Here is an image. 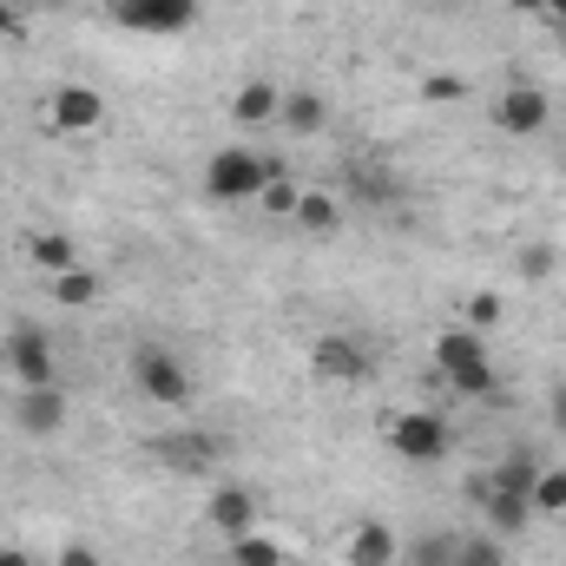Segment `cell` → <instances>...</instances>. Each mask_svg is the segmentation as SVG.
<instances>
[{
	"label": "cell",
	"instance_id": "d6a6232c",
	"mask_svg": "<svg viewBox=\"0 0 566 566\" xmlns=\"http://www.w3.org/2000/svg\"><path fill=\"white\" fill-rule=\"evenodd\" d=\"M441 7H454V0H441Z\"/></svg>",
	"mask_w": 566,
	"mask_h": 566
},
{
	"label": "cell",
	"instance_id": "e0dca14e",
	"mask_svg": "<svg viewBox=\"0 0 566 566\" xmlns=\"http://www.w3.org/2000/svg\"><path fill=\"white\" fill-rule=\"evenodd\" d=\"M27 258H33L46 277H60V271H73V264H80V251H73V238H66V231H33V238H27Z\"/></svg>",
	"mask_w": 566,
	"mask_h": 566
},
{
	"label": "cell",
	"instance_id": "ac0fdd59",
	"mask_svg": "<svg viewBox=\"0 0 566 566\" xmlns=\"http://www.w3.org/2000/svg\"><path fill=\"white\" fill-rule=\"evenodd\" d=\"M99 271H86V264H73V271H60L53 277V303H66V310H86V303H99Z\"/></svg>",
	"mask_w": 566,
	"mask_h": 566
},
{
	"label": "cell",
	"instance_id": "484cf974",
	"mask_svg": "<svg viewBox=\"0 0 566 566\" xmlns=\"http://www.w3.org/2000/svg\"><path fill=\"white\" fill-rule=\"evenodd\" d=\"M461 93H468V80H461V73H428V80H422V99H428V106H454Z\"/></svg>",
	"mask_w": 566,
	"mask_h": 566
},
{
	"label": "cell",
	"instance_id": "30bf717a",
	"mask_svg": "<svg viewBox=\"0 0 566 566\" xmlns=\"http://www.w3.org/2000/svg\"><path fill=\"white\" fill-rule=\"evenodd\" d=\"M151 454H158V468H171V474H211V468H218V441L198 434V428L151 434Z\"/></svg>",
	"mask_w": 566,
	"mask_h": 566
},
{
	"label": "cell",
	"instance_id": "4fadbf2b",
	"mask_svg": "<svg viewBox=\"0 0 566 566\" xmlns=\"http://www.w3.org/2000/svg\"><path fill=\"white\" fill-rule=\"evenodd\" d=\"M323 126H329V99H323V93H310V86L283 93V106H277V133H290V139H316Z\"/></svg>",
	"mask_w": 566,
	"mask_h": 566
},
{
	"label": "cell",
	"instance_id": "4dcf8cb0",
	"mask_svg": "<svg viewBox=\"0 0 566 566\" xmlns=\"http://www.w3.org/2000/svg\"><path fill=\"white\" fill-rule=\"evenodd\" d=\"M514 13H527V20H547V0H507Z\"/></svg>",
	"mask_w": 566,
	"mask_h": 566
},
{
	"label": "cell",
	"instance_id": "ffe728a7",
	"mask_svg": "<svg viewBox=\"0 0 566 566\" xmlns=\"http://www.w3.org/2000/svg\"><path fill=\"white\" fill-rule=\"evenodd\" d=\"M296 198H303V185H296V171H290V165H271V185L258 191V205H264L271 218H296Z\"/></svg>",
	"mask_w": 566,
	"mask_h": 566
},
{
	"label": "cell",
	"instance_id": "6da1fadb",
	"mask_svg": "<svg viewBox=\"0 0 566 566\" xmlns=\"http://www.w3.org/2000/svg\"><path fill=\"white\" fill-rule=\"evenodd\" d=\"M434 369H441V382H448L454 396H468V402H501V396H507V389H501V369H494V356H488V336L468 329V323H454V329L434 336Z\"/></svg>",
	"mask_w": 566,
	"mask_h": 566
},
{
	"label": "cell",
	"instance_id": "7a4b0ae2",
	"mask_svg": "<svg viewBox=\"0 0 566 566\" xmlns=\"http://www.w3.org/2000/svg\"><path fill=\"white\" fill-rule=\"evenodd\" d=\"M271 165H277V158H258L251 145H218V151L205 158V198L244 205V198H258V191L271 185Z\"/></svg>",
	"mask_w": 566,
	"mask_h": 566
},
{
	"label": "cell",
	"instance_id": "8992f818",
	"mask_svg": "<svg viewBox=\"0 0 566 566\" xmlns=\"http://www.w3.org/2000/svg\"><path fill=\"white\" fill-rule=\"evenodd\" d=\"M310 376H316V382H336V389H356V382L369 376V349H363V336H349V329L316 336V343H310Z\"/></svg>",
	"mask_w": 566,
	"mask_h": 566
},
{
	"label": "cell",
	"instance_id": "cb8c5ba5",
	"mask_svg": "<svg viewBox=\"0 0 566 566\" xmlns=\"http://www.w3.org/2000/svg\"><path fill=\"white\" fill-rule=\"evenodd\" d=\"M514 271L527 283H547L554 271H560V251L554 244H521V258H514Z\"/></svg>",
	"mask_w": 566,
	"mask_h": 566
},
{
	"label": "cell",
	"instance_id": "603a6c76",
	"mask_svg": "<svg viewBox=\"0 0 566 566\" xmlns=\"http://www.w3.org/2000/svg\"><path fill=\"white\" fill-rule=\"evenodd\" d=\"M501 316H507V303H501V290H474V296H468V316H461V323L488 336V329H501Z\"/></svg>",
	"mask_w": 566,
	"mask_h": 566
},
{
	"label": "cell",
	"instance_id": "5b68a950",
	"mask_svg": "<svg viewBox=\"0 0 566 566\" xmlns=\"http://www.w3.org/2000/svg\"><path fill=\"white\" fill-rule=\"evenodd\" d=\"M106 13H113V27H126V33L171 40V33H191L205 7H198V0H113Z\"/></svg>",
	"mask_w": 566,
	"mask_h": 566
},
{
	"label": "cell",
	"instance_id": "277c9868",
	"mask_svg": "<svg viewBox=\"0 0 566 566\" xmlns=\"http://www.w3.org/2000/svg\"><path fill=\"white\" fill-rule=\"evenodd\" d=\"M382 434H389V448H396L402 461H416V468L441 461V454L454 448V428L441 422L434 409H402V416H389V422H382Z\"/></svg>",
	"mask_w": 566,
	"mask_h": 566
},
{
	"label": "cell",
	"instance_id": "f546056e",
	"mask_svg": "<svg viewBox=\"0 0 566 566\" xmlns=\"http://www.w3.org/2000/svg\"><path fill=\"white\" fill-rule=\"evenodd\" d=\"M547 416H554V428H560V434H566V382H560V389H554V402H547Z\"/></svg>",
	"mask_w": 566,
	"mask_h": 566
},
{
	"label": "cell",
	"instance_id": "9c48e42d",
	"mask_svg": "<svg viewBox=\"0 0 566 566\" xmlns=\"http://www.w3.org/2000/svg\"><path fill=\"white\" fill-rule=\"evenodd\" d=\"M73 422V402H66V389H20L13 396V428L27 434V441H46V434H60V428Z\"/></svg>",
	"mask_w": 566,
	"mask_h": 566
},
{
	"label": "cell",
	"instance_id": "3957f363",
	"mask_svg": "<svg viewBox=\"0 0 566 566\" xmlns=\"http://www.w3.org/2000/svg\"><path fill=\"white\" fill-rule=\"evenodd\" d=\"M133 389H139L145 402H158V409H185L191 402V369L178 363V349L139 343L133 349Z\"/></svg>",
	"mask_w": 566,
	"mask_h": 566
},
{
	"label": "cell",
	"instance_id": "52a82bcc",
	"mask_svg": "<svg viewBox=\"0 0 566 566\" xmlns=\"http://www.w3.org/2000/svg\"><path fill=\"white\" fill-rule=\"evenodd\" d=\"M547 119H554V99H547L541 86H527V80L494 99V126H501L507 139H534V133H547Z\"/></svg>",
	"mask_w": 566,
	"mask_h": 566
},
{
	"label": "cell",
	"instance_id": "d4e9b609",
	"mask_svg": "<svg viewBox=\"0 0 566 566\" xmlns=\"http://www.w3.org/2000/svg\"><path fill=\"white\" fill-rule=\"evenodd\" d=\"M534 514H566V468H541V481H534Z\"/></svg>",
	"mask_w": 566,
	"mask_h": 566
},
{
	"label": "cell",
	"instance_id": "1f68e13d",
	"mask_svg": "<svg viewBox=\"0 0 566 566\" xmlns=\"http://www.w3.org/2000/svg\"><path fill=\"white\" fill-rule=\"evenodd\" d=\"M0 566H33V560H27L20 547H0Z\"/></svg>",
	"mask_w": 566,
	"mask_h": 566
},
{
	"label": "cell",
	"instance_id": "9a60e30c",
	"mask_svg": "<svg viewBox=\"0 0 566 566\" xmlns=\"http://www.w3.org/2000/svg\"><path fill=\"white\" fill-rule=\"evenodd\" d=\"M277 106H283L277 80H244L238 99H231V119H238V126H277Z\"/></svg>",
	"mask_w": 566,
	"mask_h": 566
},
{
	"label": "cell",
	"instance_id": "5bb4252c",
	"mask_svg": "<svg viewBox=\"0 0 566 566\" xmlns=\"http://www.w3.org/2000/svg\"><path fill=\"white\" fill-rule=\"evenodd\" d=\"M343 554H349V566H396L402 560V534H396L389 521H363Z\"/></svg>",
	"mask_w": 566,
	"mask_h": 566
},
{
	"label": "cell",
	"instance_id": "f1b7e54d",
	"mask_svg": "<svg viewBox=\"0 0 566 566\" xmlns=\"http://www.w3.org/2000/svg\"><path fill=\"white\" fill-rule=\"evenodd\" d=\"M0 40H27V20H20L13 0H0Z\"/></svg>",
	"mask_w": 566,
	"mask_h": 566
},
{
	"label": "cell",
	"instance_id": "7c38bea8",
	"mask_svg": "<svg viewBox=\"0 0 566 566\" xmlns=\"http://www.w3.org/2000/svg\"><path fill=\"white\" fill-rule=\"evenodd\" d=\"M205 514H211V527H218L224 541H238V534H251V527H258V494H251V488H238V481H224V488L211 494V507H205Z\"/></svg>",
	"mask_w": 566,
	"mask_h": 566
},
{
	"label": "cell",
	"instance_id": "4316f807",
	"mask_svg": "<svg viewBox=\"0 0 566 566\" xmlns=\"http://www.w3.org/2000/svg\"><path fill=\"white\" fill-rule=\"evenodd\" d=\"M402 560L409 566H454V541H434V534H428V541H416Z\"/></svg>",
	"mask_w": 566,
	"mask_h": 566
},
{
	"label": "cell",
	"instance_id": "44dd1931",
	"mask_svg": "<svg viewBox=\"0 0 566 566\" xmlns=\"http://www.w3.org/2000/svg\"><path fill=\"white\" fill-rule=\"evenodd\" d=\"M231 566H283V541H271V534H238L231 541Z\"/></svg>",
	"mask_w": 566,
	"mask_h": 566
},
{
	"label": "cell",
	"instance_id": "7402d4cb",
	"mask_svg": "<svg viewBox=\"0 0 566 566\" xmlns=\"http://www.w3.org/2000/svg\"><path fill=\"white\" fill-rule=\"evenodd\" d=\"M454 566H507V547L494 534H468V541H454Z\"/></svg>",
	"mask_w": 566,
	"mask_h": 566
},
{
	"label": "cell",
	"instance_id": "83f0119b",
	"mask_svg": "<svg viewBox=\"0 0 566 566\" xmlns=\"http://www.w3.org/2000/svg\"><path fill=\"white\" fill-rule=\"evenodd\" d=\"M53 566H106V560H99V547H93V541H66Z\"/></svg>",
	"mask_w": 566,
	"mask_h": 566
},
{
	"label": "cell",
	"instance_id": "ba28073f",
	"mask_svg": "<svg viewBox=\"0 0 566 566\" xmlns=\"http://www.w3.org/2000/svg\"><path fill=\"white\" fill-rule=\"evenodd\" d=\"M7 369H13L20 389H46V382H53V336H46L40 323H20V329L7 336Z\"/></svg>",
	"mask_w": 566,
	"mask_h": 566
},
{
	"label": "cell",
	"instance_id": "8fae6325",
	"mask_svg": "<svg viewBox=\"0 0 566 566\" xmlns=\"http://www.w3.org/2000/svg\"><path fill=\"white\" fill-rule=\"evenodd\" d=\"M99 119H106V99L93 93V86H60L53 93V106H46V126L53 133H99Z\"/></svg>",
	"mask_w": 566,
	"mask_h": 566
},
{
	"label": "cell",
	"instance_id": "2e32d148",
	"mask_svg": "<svg viewBox=\"0 0 566 566\" xmlns=\"http://www.w3.org/2000/svg\"><path fill=\"white\" fill-rule=\"evenodd\" d=\"M290 224H296L303 238H336V231H343V205H336L329 191H303V198H296V218H290Z\"/></svg>",
	"mask_w": 566,
	"mask_h": 566
},
{
	"label": "cell",
	"instance_id": "d6986e66",
	"mask_svg": "<svg viewBox=\"0 0 566 566\" xmlns=\"http://www.w3.org/2000/svg\"><path fill=\"white\" fill-rule=\"evenodd\" d=\"M534 481H541V461H534V454H507V461L488 474V488H501V494H527V501H534Z\"/></svg>",
	"mask_w": 566,
	"mask_h": 566
}]
</instances>
